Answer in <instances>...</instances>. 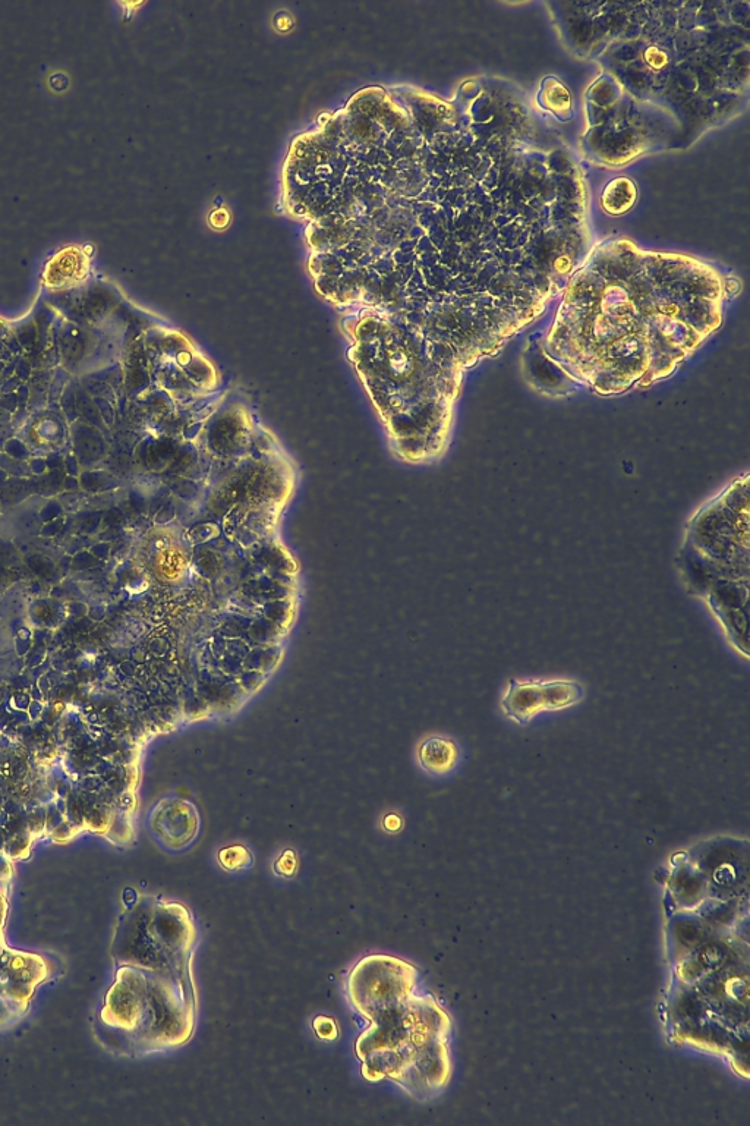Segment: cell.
Listing matches in <instances>:
<instances>
[{"mask_svg":"<svg viewBox=\"0 0 750 1126\" xmlns=\"http://www.w3.org/2000/svg\"><path fill=\"white\" fill-rule=\"evenodd\" d=\"M414 967L402 959L371 955L358 962L348 980V995L359 1014L371 1022L356 1040L362 1077L390 1078L408 1093L427 1080L428 1050L436 1033L428 1031L427 1000L412 996Z\"/></svg>","mask_w":750,"mask_h":1126,"instance_id":"1","label":"cell"},{"mask_svg":"<svg viewBox=\"0 0 750 1126\" xmlns=\"http://www.w3.org/2000/svg\"><path fill=\"white\" fill-rule=\"evenodd\" d=\"M582 685L573 681H516L510 679L501 700L504 715L526 725L542 712L575 706L584 698Z\"/></svg>","mask_w":750,"mask_h":1126,"instance_id":"2","label":"cell"},{"mask_svg":"<svg viewBox=\"0 0 750 1126\" xmlns=\"http://www.w3.org/2000/svg\"><path fill=\"white\" fill-rule=\"evenodd\" d=\"M157 832L167 846L185 848L197 838L200 819L194 805L187 801L170 802L169 807L157 817Z\"/></svg>","mask_w":750,"mask_h":1126,"instance_id":"3","label":"cell"},{"mask_svg":"<svg viewBox=\"0 0 750 1126\" xmlns=\"http://www.w3.org/2000/svg\"><path fill=\"white\" fill-rule=\"evenodd\" d=\"M459 748L452 739L431 737L422 742L418 760L427 772L444 775L458 763Z\"/></svg>","mask_w":750,"mask_h":1126,"instance_id":"4","label":"cell"},{"mask_svg":"<svg viewBox=\"0 0 750 1126\" xmlns=\"http://www.w3.org/2000/svg\"><path fill=\"white\" fill-rule=\"evenodd\" d=\"M633 203H635V187L627 179H616L605 190L603 204L608 212H626Z\"/></svg>","mask_w":750,"mask_h":1126,"instance_id":"5","label":"cell"},{"mask_svg":"<svg viewBox=\"0 0 750 1126\" xmlns=\"http://www.w3.org/2000/svg\"><path fill=\"white\" fill-rule=\"evenodd\" d=\"M219 863L225 870L238 871L250 867L254 860L245 846L233 845L219 852Z\"/></svg>","mask_w":750,"mask_h":1126,"instance_id":"6","label":"cell"},{"mask_svg":"<svg viewBox=\"0 0 750 1126\" xmlns=\"http://www.w3.org/2000/svg\"><path fill=\"white\" fill-rule=\"evenodd\" d=\"M313 1027L315 1034L321 1040L333 1041L337 1039V1025L333 1018L317 1017L314 1019Z\"/></svg>","mask_w":750,"mask_h":1126,"instance_id":"7","label":"cell"},{"mask_svg":"<svg viewBox=\"0 0 750 1126\" xmlns=\"http://www.w3.org/2000/svg\"><path fill=\"white\" fill-rule=\"evenodd\" d=\"M274 870H276L277 873L280 874V876H285V877L292 876V874L295 873V871H296V854H295V852H293V851L283 852L282 857H280L279 861H277V863L274 864Z\"/></svg>","mask_w":750,"mask_h":1126,"instance_id":"8","label":"cell"},{"mask_svg":"<svg viewBox=\"0 0 750 1126\" xmlns=\"http://www.w3.org/2000/svg\"><path fill=\"white\" fill-rule=\"evenodd\" d=\"M400 826H402V820L395 816V814H390V816L384 819V829L389 830V832H396V830L400 829Z\"/></svg>","mask_w":750,"mask_h":1126,"instance_id":"9","label":"cell"}]
</instances>
